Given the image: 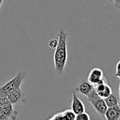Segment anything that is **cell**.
<instances>
[{"instance_id": "2", "label": "cell", "mask_w": 120, "mask_h": 120, "mask_svg": "<svg viewBox=\"0 0 120 120\" xmlns=\"http://www.w3.org/2000/svg\"><path fill=\"white\" fill-rule=\"evenodd\" d=\"M26 74L24 72H18L14 77L0 87V96H7L13 90L21 87Z\"/></svg>"}, {"instance_id": "17", "label": "cell", "mask_w": 120, "mask_h": 120, "mask_svg": "<svg viewBox=\"0 0 120 120\" xmlns=\"http://www.w3.org/2000/svg\"><path fill=\"white\" fill-rule=\"evenodd\" d=\"M3 0H0V8H1L2 5H3Z\"/></svg>"}, {"instance_id": "1", "label": "cell", "mask_w": 120, "mask_h": 120, "mask_svg": "<svg viewBox=\"0 0 120 120\" xmlns=\"http://www.w3.org/2000/svg\"><path fill=\"white\" fill-rule=\"evenodd\" d=\"M68 32L64 29L60 28L58 30V43L56 48L54 49V70L58 75H62L65 71L66 65L68 59V52H67V38Z\"/></svg>"}, {"instance_id": "11", "label": "cell", "mask_w": 120, "mask_h": 120, "mask_svg": "<svg viewBox=\"0 0 120 120\" xmlns=\"http://www.w3.org/2000/svg\"><path fill=\"white\" fill-rule=\"evenodd\" d=\"M104 101H105L107 107H112V106H114V105H119V98H118L117 96L112 93L110 96H108V97L104 98Z\"/></svg>"}, {"instance_id": "3", "label": "cell", "mask_w": 120, "mask_h": 120, "mask_svg": "<svg viewBox=\"0 0 120 120\" xmlns=\"http://www.w3.org/2000/svg\"><path fill=\"white\" fill-rule=\"evenodd\" d=\"M87 99L90 101L91 105L93 106V108L96 111V113L100 117H104L108 108L107 105H106L105 101H104V99L101 98L98 95L95 91V89L87 96Z\"/></svg>"}, {"instance_id": "6", "label": "cell", "mask_w": 120, "mask_h": 120, "mask_svg": "<svg viewBox=\"0 0 120 120\" xmlns=\"http://www.w3.org/2000/svg\"><path fill=\"white\" fill-rule=\"evenodd\" d=\"M71 109L75 114H80L85 111V105L82 102V101L77 96L76 91L72 92V105H71Z\"/></svg>"}, {"instance_id": "4", "label": "cell", "mask_w": 120, "mask_h": 120, "mask_svg": "<svg viewBox=\"0 0 120 120\" xmlns=\"http://www.w3.org/2000/svg\"><path fill=\"white\" fill-rule=\"evenodd\" d=\"M94 89L96 93L103 99L108 97L112 94V89H111L110 86L106 82L104 79L99 82L96 83L95 85H94Z\"/></svg>"}, {"instance_id": "9", "label": "cell", "mask_w": 120, "mask_h": 120, "mask_svg": "<svg viewBox=\"0 0 120 120\" xmlns=\"http://www.w3.org/2000/svg\"><path fill=\"white\" fill-rule=\"evenodd\" d=\"M104 117L106 120H120V106L117 105L108 107Z\"/></svg>"}, {"instance_id": "14", "label": "cell", "mask_w": 120, "mask_h": 120, "mask_svg": "<svg viewBox=\"0 0 120 120\" xmlns=\"http://www.w3.org/2000/svg\"><path fill=\"white\" fill-rule=\"evenodd\" d=\"M114 75L119 78V79H120V60L117 63V65H116L115 74H114Z\"/></svg>"}, {"instance_id": "8", "label": "cell", "mask_w": 120, "mask_h": 120, "mask_svg": "<svg viewBox=\"0 0 120 120\" xmlns=\"http://www.w3.org/2000/svg\"><path fill=\"white\" fill-rule=\"evenodd\" d=\"M104 79V74L101 69L99 68H93L89 73L87 80L93 85L99 82Z\"/></svg>"}, {"instance_id": "10", "label": "cell", "mask_w": 120, "mask_h": 120, "mask_svg": "<svg viewBox=\"0 0 120 120\" xmlns=\"http://www.w3.org/2000/svg\"><path fill=\"white\" fill-rule=\"evenodd\" d=\"M75 116L76 114L72 112V109H70V110L67 109L62 113L55 114L50 120H75Z\"/></svg>"}, {"instance_id": "16", "label": "cell", "mask_w": 120, "mask_h": 120, "mask_svg": "<svg viewBox=\"0 0 120 120\" xmlns=\"http://www.w3.org/2000/svg\"><path fill=\"white\" fill-rule=\"evenodd\" d=\"M119 101H120V83H119Z\"/></svg>"}, {"instance_id": "12", "label": "cell", "mask_w": 120, "mask_h": 120, "mask_svg": "<svg viewBox=\"0 0 120 120\" xmlns=\"http://www.w3.org/2000/svg\"><path fill=\"white\" fill-rule=\"evenodd\" d=\"M75 120H91V118H90L89 114H87V113H86L85 111H84V112H82V113L76 114Z\"/></svg>"}, {"instance_id": "15", "label": "cell", "mask_w": 120, "mask_h": 120, "mask_svg": "<svg viewBox=\"0 0 120 120\" xmlns=\"http://www.w3.org/2000/svg\"><path fill=\"white\" fill-rule=\"evenodd\" d=\"M111 2L114 3V5L116 8L120 9V0H111Z\"/></svg>"}, {"instance_id": "18", "label": "cell", "mask_w": 120, "mask_h": 120, "mask_svg": "<svg viewBox=\"0 0 120 120\" xmlns=\"http://www.w3.org/2000/svg\"><path fill=\"white\" fill-rule=\"evenodd\" d=\"M109 1H111V0H109Z\"/></svg>"}, {"instance_id": "5", "label": "cell", "mask_w": 120, "mask_h": 120, "mask_svg": "<svg viewBox=\"0 0 120 120\" xmlns=\"http://www.w3.org/2000/svg\"><path fill=\"white\" fill-rule=\"evenodd\" d=\"M7 97L13 105L19 104V103L25 102V93L21 89V87L13 90L7 96Z\"/></svg>"}, {"instance_id": "13", "label": "cell", "mask_w": 120, "mask_h": 120, "mask_svg": "<svg viewBox=\"0 0 120 120\" xmlns=\"http://www.w3.org/2000/svg\"><path fill=\"white\" fill-rule=\"evenodd\" d=\"M58 40L57 39V38H50V39H49L48 43H47V46H48V48H51V49H55L57 47V45H58Z\"/></svg>"}, {"instance_id": "7", "label": "cell", "mask_w": 120, "mask_h": 120, "mask_svg": "<svg viewBox=\"0 0 120 120\" xmlns=\"http://www.w3.org/2000/svg\"><path fill=\"white\" fill-rule=\"evenodd\" d=\"M93 90H94V85L86 79H82L79 82V85L75 89L76 92H78L80 94L86 96H88Z\"/></svg>"}]
</instances>
